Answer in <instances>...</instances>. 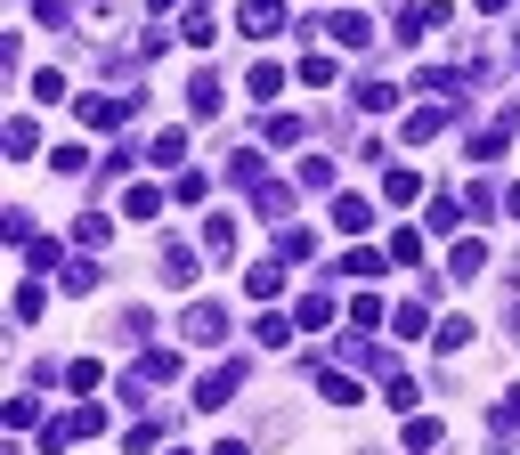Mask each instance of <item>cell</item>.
Here are the masks:
<instances>
[{"label":"cell","instance_id":"obj_1","mask_svg":"<svg viewBox=\"0 0 520 455\" xmlns=\"http://www.w3.org/2000/svg\"><path fill=\"white\" fill-rule=\"evenodd\" d=\"M244 374H252V358H220L204 382H195V407H204V415H212V407H228L236 390H244Z\"/></svg>","mask_w":520,"mask_h":455},{"label":"cell","instance_id":"obj_2","mask_svg":"<svg viewBox=\"0 0 520 455\" xmlns=\"http://www.w3.org/2000/svg\"><path fill=\"white\" fill-rule=\"evenodd\" d=\"M98 431H106V415H98V407H65V415L41 431V447L57 455V447H74V439H98Z\"/></svg>","mask_w":520,"mask_h":455},{"label":"cell","instance_id":"obj_3","mask_svg":"<svg viewBox=\"0 0 520 455\" xmlns=\"http://www.w3.org/2000/svg\"><path fill=\"white\" fill-rule=\"evenodd\" d=\"M179 334H187V342H204V350H212V342L228 334V309H220V301H187V309H179Z\"/></svg>","mask_w":520,"mask_h":455},{"label":"cell","instance_id":"obj_4","mask_svg":"<svg viewBox=\"0 0 520 455\" xmlns=\"http://www.w3.org/2000/svg\"><path fill=\"white\" fill-rule=\"evenodd\" d=\"M130 106H139V98H114V90H90V98H82V122H90V130H122V122H130Z\"/></svg>","mask_w":520,"mask_h":455},{"label":"cell","instance_id":"obj_5","mask_svg":"<svg viewBox=\"0 0 520 455\" xmlns=\"http://www.w3.org/2000/svg\"><path fill=\"white\" fill-rule=\"evenodd\" d=\"M236 25H244L252 41H269V33L285 25V0H244V9H236Z\"/></svg>","mask_w":520,"mask_h":455},{"label":"cell","instance_id":"obj_6","mask_svg":"<svg viewBox=\"0 0 520 455\" xmlns=\"http://www.w3.org/2000/svg\"><path fill=\"white\" fill-rule=\"evenodd\" d=\"M317 33H334V41H342V49H366V41H374V25H366V17H358V9H334V17H325V25H317Z\"/></svg>","mask_w":520,"mask_h":455},{"label":"cell","instance_id":"obj_7","mask_svg":"<svg viewBox=\"0 0 520 455\" xmlns=\"http://www.w3.org/2000/svg\"><path fill=\"white\" fill-rule=\"evenodd\" d=\"M187 114H195V122L220 114V74H195V82H187Z\"/></svg>","mask_w":520,"mask_h":455},{"label":"cell","instance_id":"obj_8","mask_svg":"<svg viewBox=\"0 0 520 455\" xmlns=\"http://www.w3.org/2000/svg\"><path fill=\"white\" fill-rule=\"evenodd\" d=\"M293 325H309V334H317V325H334V293L309 285V293H301V309H293Z\"/></svg>","mask_w":520,"mask_h":455},{"label":"cell","instance_id":"obj_9","mask_svg":"<svg viewBox=\"0 0 520 455\" xmlns=\"http://www.w3.org/2000/svg\"><path fill=\"white\" fill-rule=\"evenodd\" d=\"M447 122H455V106H415V114H407V139L423 147V139H439Z\"/></svg>","mask_w":520,"mask_h":455},{"label":"cell","instance_id":"obj_10","mask_svg":"<svg viewBox=\"0 0 520 455\" xmlns=\"http://www.w3.org/2000/svg\"><path fill=\"white\" fill-rule=\"evenodd\" d=\"M334 228L366 236V228H374V204H366V195H334Z\"/></svg>","mask_w":520,"mask_h":455},{"label":"cell","instance_id":"obj_11","mask_svg":"<svg viewBox=\"0 0 520 455\" xmlns=\"http://www.w3.org/2000/svg\"><path fill=\"white\" fill-rule=\"evenodd\" d=\"M260 179H269V163H260L252 147H236V155H228V187H244V195H252Z\"/></svg>","mask_w":520,"mask_h":455},{"label":"cell","instance_id":"obj_12","mask_svg":"<svg viewBox=\"0 0 520 455\" xmlns=\"http://www.w3.org/2000/svg\"><path fill=\"white\" fill-rule=\"evenodd\" d=\"M252 212L285 220V212H293V187H285V179H260V187H252Z\"/></svg>","mask_w":520,"mask_h":455},{"label":"cell","instance_id":"obj_13","mask_svg":"<svg viewBox=\"0 0 520 455\" xmlns=\"http://www.w3.org/2000/svg\"><path fill=\"white\" fill-rule=\"evenodd\" d=\"M480 269H488V244H472V236L447 244V277H480Z\"/></svg>","mask_w":520,"mask_h":455},{"label":"cell","instance_id":"obj_14","mask_svg":"<svg viewBox=\"0 0 520 455\" xmlns=\"http://www.w3.org/2000/svg\"><path fill=\"white\" fill-rule=\"evenodd\" d=\"M301 114H260V139H269V147H301Z\"/></svg>","mask_w":520,"mask_h":455},{"label":"cell","instance_id":"obj_15","mask_svg":"<svg viewBox=\"0 0 520 455\" xmlns=\"http://www.w3.org/2000/svg\"><path fill=\"white\" fill-rule=\"evenodd\" d=\"M382 195H390V204H415V195H423V179H415L407 163H382Z\"/></svg>","mask_w":520,"mask_h":455},{"label":"cell","instance_id":"obj_16","mask_svg":"<svg viewBox=\"0 0 520 455\" xmlns=\"http://www.w3.org/2000/svg\"><path fill=\"white\" fill-rule=\"evenodd\" d=\"M74 244H82V252H106V244H114V220H106V212H82V220H74Z\"/></svg>","mask_w":520,"mask_h":455},{"label":"cell","instance_id":"obj_17","mask_svg":"<svg viewBox=\"0 0 520 455\" xmlns=\"http://www.w3.org/2000/svg\"><path fill=\"white\" fill-rule=\"evenodd\" d=\"M358 106H366V114H390V106H399V82H382V74H366V82H358Z\"/></svg>","mask_w":520,"mask_h":455},{"label":"cell","instance_id":"obj_18","mask_svg":"<svg viewBox=\"0 0 520 455\" xmlns=\"http://www.w3.org/2000/svg\"><path fill=\"white\" fill-rule=\"evenodd\" d=\"M244 90H252V98H277V90H285V65H269V57H252V74H244Z\"/></svg>","mask_w":520,"mask_h":455},{"label":"cell","instance_id":"obj_19","mask_svg":"<svg viewBox=\"0 0 520 455\" xmlns=\"http://www.w3.org/2000/svg\"><path fill=\"white\" fill-rule=\"evenodd\" d=\"M431 342H439V358H455V350L472 342V317H439V325H431Z\"/></svg>","mask_w":520,"mask_h":455},{"label":"cell","instance_id":"obj_20","mask_svg":"<svg viewBox=\"0 0 520 455\" xmlns=\"http://www.w3.org/2000/svg\"><path fill=\"white\" fill-rule=\"evenodd\" d=\"M277 285H285V269H277V260H252V269H244V293H252V301H269Z\"/></svg>","mask_w":520,"mask_h":455},{"label":"cell","instance_id":"obj_21","mask_svg":"<svg viewBox=\"0 0 520 455\" xmlns=\"http://www.w3.org/2000/svg\"><path fill=\"white\" fill-rule=\"evenodd\" d=\"M204 252H212V260H228V252H236V220H228V212H212V220H204Z\"/></svg>","mask_w":520,"mask_h":455},{"label":"cell","instance_id":"obj_22","mask_svg":"<svg viewBox=\"0 0 520 455\" xmlns=\"http://www.w3.org/2000/svg\"><path fill=\"white\" fill-rule=\"evenodd\" d=\"M179 41H187V49H212V41H220V25H212L204 9H187V17H179Z\"/></svg>","mask_w":520,"mask_h":455},{"label":"cell","instance_id":"obj_23","mask_svg":"<svg viewBox=\"0 0 520 455\" xmlns=\"http://www.w3.org/2000/svg\"><path fill=\"white\" fill-rule=\"evenodd\" d=\"M334 74H342V65L325 57V49H309V57H301V82H309V90H334Z\"/></svg>","mask_w":520,"mask_h":455},{"label":"cell","instance_id":"obj_24","mask_svg":"<svg viewBox=\"0 0 520 455\" xmlns=\"http://www.w3.org/2000/svg\"><path fill=\"white\" fill-rule=\"evenodd\" d=\"M252 342L260 350H285L293 342V317H252Z\"/></svg>","mask_w":520,"mask_h":455},{"label":"cell","instance_id":"obj_25","mask_svg":"<svg viewBox=\"0 0 520 455\" xmlns=\"http://www.w3.org/2000/svg\"><path fill=\"white\" fill-rule=\"evenodd\" d=\"M431 228H439V236L464 228V195H431Z\"/></svg>","mask_w":520,"mask_h":455},{"label":"cell","instance_id":"obj_26","mask_svg":"<svg viewBox=\"0 0 520 455\" xmlns=\"http://www.w3.org/2000/svg\"><path fill=\"white\" fill-rule=\"evenodd\" d=\"M25 269H65V244H57V236H33V244H25Z\"/></svg>","mask_w":520,"mask_h":455},{"label":"cell","instance_id":"obj_27","mask_svg":"<svg viewBox=\"0 0 520 455\" xmlns=\"http://www.w3.org/2000/svg\"><path fill=\"white\" fill-rule=\"evenodd\" d=\"M163 277H171V285H195V252H187V244H163Z\"/></svg>","mask_w":520,"mask_h":455},{"label":"cell","instance_id":"obj_28","mask_svg":"<svg viewBox=\"0 0 520 455\" xmlns=\"http://www.w3.org/2000/svg\"><path fill=\"white\" fill-rule=\"evenodd\" d=\"M122 212H130V220H155L163 195H155V187H122Z\"/></svg>","mask_w":520,"mask_h":455},{"label":"cell","instance_id":"obj_29","mask_svg":"<svg viewBox=\"0 0 520 455\" xmlns=\"http://www.w3.org/2000/svg\"><path fill=\"white\" fill-rule=\"evenodd\" d=\"M33 17H41L49 33H74V0H33Z\"/></svg>","mask_w":520,"mask_h":455},{"label":"cell","instance_id":"obj_30","mask_svg":"<svg viewBox=\"0 0 520 455\" xmlns=\"http://www.w3.org/2000/svg\"><path fill=\"white\" fill-rule=\"evenodd\" d=\"M309 252H317L309 228H277V260H309Z\"/></svg>","mask_w":520,"mask_h":455},{"label":"cell","instance_id":"obj_31","mask_svg":"<svg viewBox=\"0 0 520 455\" xmlns=\"http://www.w3.org/2000/svg\"><path fill=\"white\" fill-rule=\"evenodd\" d=\"M439 439H447V423H431V415H415V423H407V447H415V455H431Z\"/></svg>","mask_w":520,"mask_h":455},{"label":"cell","instance_id":"obj_32","mask_svg":"<svg viewBox=\"0 0 520 455\" xmlns=\"http://www.w3.org/2000/svg\"><path fill=\"white\" fill-rule=\"evenodd\" d=\"M0 147H9V155H33V147H41V130H33V122H25V114H17V122H9V130H0Z\"/></svg>","mask_w":520,"mask_h":455},{"label":"cell","instance_id":"obj_33","mask_svg":"<svg viewBox=\"0 0 520 455\" xmlns=\"http://www.w3.org/2000/svg\"><path fill=\"white\" fill-rule=\"evenodd\" d=\"M342 269H350V277H382V252H374V244H350Z\"/></svg>","mask_w":520,"mask_h":455},{"label":"cell","instance_id":"obj_34","mask_svg":"<svg viewBox=\"0 0 520 455\" xmlns=\"http://www.w3.org/2000/svg\"><path fill=\"white\" fill-rule=\"evenodd\" d=\"M155 439H163V423H130L122 431V455H155Z\"/></svg>","mask_w":520,"mask_h":455},{"label":"cell","instance_id":"obj_35","mask_svg":"<svg viewBox=\"0 0 520 455\" xmlns=\"http://www.w3.org/2000/svg\"><path fill=\"white\" fill-rule=\"evenodd\" d=\"M49 171H57V179H82V171H90V155H82V147H57V155H49Z\"/></svg>","mask_w":520,"mask_h":455},{"label":"cell","instance_id":"obj_36","mask_svg":"<svg viewBox=\"0 0 520 455\" xmlns=\"http://www.w3.org/2000/svg\"><path fill=\"white\" fill-rule=\"evenodd\" d=\"M147 155H155V163H187V130H163V139H155Z\"/></svg>","mask_w":520,"mask_h":455},{"label":"cell","instance_id":"obj_37","mask_svg":"<svg viewBox=\"0 0 520 455\" xmlns=\"http://www.w3.org/2000/svg\"><path fill=\"white\" fill-rule=\"evenodd\" d=\"M520 431V390H504V399H496V439H512Z\"/></svg>","mask_w":520,"mask_h":455},{"label":"cell","instance_id":"obj_38","mask_svg":"<svg viewBox=\"0 0 520 455\" xmlns=\"http://www.w3.org/2000/svg\"><path fill=\"white\" fill-rule=\"evenodd\" d=\"M98 285V260H65V293H90Z\"/></svg>","mask_w":520,"mask_h":455},{"label":"cell","instance_id":"obj_39","mask_svg":"<svg viewBox=\"0 0 520 455\" xmlns=\"http://www.w3.org/2000/svg\"><path fill=\"white\" fill-rule=\"evenodd\" d=\"M382 399L390 407H415V374H382Z\"/></svg>","mask_w":520,"mask_h":455},{"label":"cell","instance_id":"obj_40","mask_svg":"<svg viewBox=\"0 0 520 455\" xmlns=\"http://www.w3.org/2000/svg\"><path fill=\"white\" fill-rule=\"evenodd\" d=\"M334 358H350V366H382V358H374V342H366V334H350V342H334Z\"/></svg>","mask_w":520,"mask_h":455},{"label":"cell","instance_id":"obj_41","mask_svg":"<svg viewBox=\"0 0 520 455\" xmlns=\"http://www.w3.org/2000/svg\"><path fill=\"white\" fill-rule=\"evenodd\" d=\"M171 195H179V204H204V195H212V179H204V171H179V187H171Z\"/></svg>","mask_w":520,"mask_h":455},{"label":"cell","instance_id":"obj_42","mask_svg":"<svg viewBox=\"0 0 520 455\" xmlns=\"http://www.w3.org/2000/svg\"><path fill=\"white\" fill-rule=\"evenodd\" d=\"M317 390H325L334 407H350V399H358V382H350V374H317Z\"/></svg>","mask_w":520,"mask_h":455},{"label":"cell","instance_id":"obj_43","mask_svg":"<svg viewBox=\"0 0 520 455\" xmlns=\"http://www.w3.org/2000/svg\"><path fill=\"white\" fill-rule=\"evenodd\" d=\"M390 325H399V334H431V309H423V301H407V309L390 317Z\"/></svg>","mask_w":520,"mask_h":455},{"label":"cell","instance_id":"obj_44","mask_svg":"<svg viewBox=\"0 0 520 455\" xmlns=\"http://www.w3.org/2000/svg\"><path fill=\"white\" fill-rule=\"evenodd\" d=\"M65 390H98V358H74V366H65Z\"/></svg>","mask_w":520,"mask_h":455},{"label":"cell","instance_id":"obj_45","mask_svg":"<svg viewBox=\"0 0 520 455\" xmlns=\"http://www.w3.org/2000/svg\"><path fill=\"white\" fill-rule=\"evenodd\" d=\"M33 98H41V106H57V98H65V74H49V65H41V74H33Z\"/></svg>","mask_w":520,"mask_h":455},{"label":"cell","instance_id":"obj_46","mask_svg":"<svg viewBox=\"0 0 520 455\" xmlns=\"http://www.w3.org/2000/svg\"><path fill=\"white\" fill-rule=\"evenodd\" d=\"M33 317H41V285L25 277V285H17V325H33Z\"/></svg>","mask_w":520,"mask_h":455},{"label":"cell","instance_id":"obj_47","mask_svg":"<svg viewBox=\"0 0 520 455\" xmlns=\"http://www.w3.org/2000/svg\"><path fill=\"white\" fill-rule=\"evenodd\" d=\"M504 334H512V342H520V293H512V309H504Z\"/></svg>","mask_w":520,"mask_h":455},{"label":"cell","instance_id":"obj_48","mask_svg":"<svg viewBox=\"0 0 520 455\" xmlns=\"http://www.w3.org/2000/svg\"><path fill=\"white\" fill-rule=\"evenodd\" d=\"M212 455H252V447H244V439H220V447H212Z\"/></svg>","mask_w":520,"mask_h":455},{"label":"cell","instance_id":"obj_49","mask_svg":"<svg viewBox=\"0 0 520 455\" xmlns=\"http://www.w3.org/2000/svg\"><path fill=\"white\" fill-rule=\"evenodd\" d=\"M504 212H512V220H520V187H504Z\"/></svg>","mask_w":520,"mask_h":455},{"label":"cell","instance_id":"obj_50","mask_svg":"<svg viewBox=\"0 0 520 455\" xmlns=\"http://www.w3.org/2000/svg\"><path fill=\"white\" fill-rule=\"evenodd\" d=\"M480 9H488V17H504V9H512V0H480Z\"/></svg>","mask_w":520,"mask_h":455},{"label":"cell","instance_id":"obj_51","mask_svg":"<svg viewBox=\"0 0 520 455\" xmlns=\"http://www.w3.org/2000/svg\"><path fill=\"white\" fill-rule=\"evenodd\" d=\"M155 9H171V0H155Z\"/></svg>","mask_w":520,"mask_h":455},{"label":"cell","instance_id":"obj_52","mask_svg":"<svg viewBox=\"0 0 520 455\" xmlns=\"http://www.w3.org/2000/svg\"><path fill=\"white\" fill-rule=\"evenodd\" d=\"M171 455H187V447H171Z\"/></svg>","mask_w":520,"mask_h":455}]
</instances>
